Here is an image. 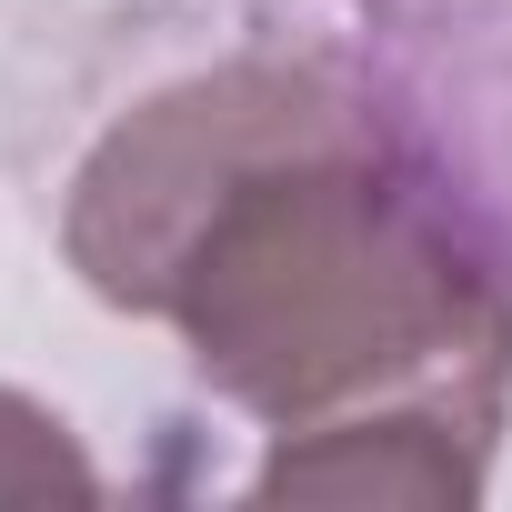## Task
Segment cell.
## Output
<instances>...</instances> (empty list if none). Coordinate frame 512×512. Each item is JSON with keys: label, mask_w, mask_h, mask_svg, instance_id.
<instances>
[{"label": "cell", "mask_w": 512, "mask_h": 512, "mask_svg": "<svg viewBox=\"0 0 512 512\" xmlns=\"http://www.w3.org/2000/svg\"><path fill=\"white\" fill-rule=\"evenodd\" d=\"M61 251L272 432L392 412L502 432L512 292L332 71L231 61L141 101L81 161Z\"/></svg>", "instance_id": "1"}, {"label": "cell", "mask_w": 512, "mask_h": 512, "mask_svg": "<svg viewBox=\"0 0 512 512\" xmlns=\"http://www.w3.org/2000/svg\"><path fill=\"white\" fill-rule=\"evenodd\" d=\"M492 442L452 422H332V432H272V462L251 472V502H412V512H462L482 502Z\"/></svg>", "instance_id": "2"}, {"label": "cell", "mask_w": 512, "mask_h": 512, "mask_svg": "<svg viewBox=\"0 0 512 512\" xmlns=\"http://www.w3.org/2000/svg\"><path fill=\"white\" fill-rule=\"evenodd\" d=\"M51 492H61V502H91L101 472L81 462V442H71L61 412L0 392V502H51Z\"/></svg>", "instance_id": "3"}]
</instances>
